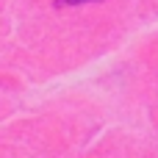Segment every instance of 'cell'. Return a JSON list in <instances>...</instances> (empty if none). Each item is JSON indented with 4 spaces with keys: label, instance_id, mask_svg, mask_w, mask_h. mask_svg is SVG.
Returning a JSON list of instances; mask_svg holds the SVG:
<instances>
[{
    "label": "cell",
    "instance_id": "1",
    "mask_svg": "<svg viewBox=\"0 0 158 158\" xmlns=\"http://www.w3.org/2000/svg\"><path fill=\"white\" fill-rule=\"evenodd\" d=\"M64 3L67 6H78V3H89V0H58V6H64Z\"/></svg>",
    "mask_w": 158,
    "mask_h": 158
}]
</instances>
